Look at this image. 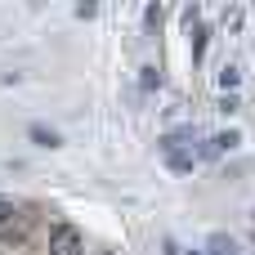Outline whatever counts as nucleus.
<instances>
[{
  "label": "nucleus",
  "mask_w": 255,
  "mask_h": 255,
  "mask_svg": "<svg viewBox=\"0 0 255 255\" xmlns=\"http://www.w3.org/2000/svg\"><path fill=\"white\" fill-rule=\"evenodd\" d=\"M45 255H85L81 229H72V224H54V229H49V242H45Z\"/></svg>",
  "instance_id": "obj_1"
},
{
  "label": "nucleus",
  "mask_w": 255,
  "mask_h": 255,
  "mask_svg": "<svg viewBox=\"0 0 255 255\" xmlns=\"http://www.w3.org/2000/svg\"><path fill=\"white\" fill-rule=\"evenodd\" d=\"M18 233H22V215L9 202H0V242H13Z\"/></svg>",
  "instance_id": "obj_2"
},
{
  "label": "nucleus",
  "mask_w": 255,
  "mask_h": 255,
  "mask_svg": "<svg viewBox=\"0 0 255 255\" xmlns=\"http://www.w3.org/2000/svg\"><path fill=\"white\" fill-rule=\"evenodd\" d=\"M206 255H242V251H238V242L229 233H211L206 238Z\"/></svg>",
  "instance_id": "obj_3"
},
{
  "label": "nucleus",
  "mask_w": 255,
  "mask_h": 255,
  "mask_svg": "<svg viewBox=\"0 0 255 255\" xmlns=\"http://www.w3.org/2000/svg\"><path fill=\"white\" fill-rule=\"evenodd\" d=\"M31 143H36V148H58V134L45 130V126H31Z\"/></svg>",
  "instance_id": "obj_4"
},
{
  "label": "nucleus",
  "mask_w": 255,
  "mask_h": 255,
  "mask_svg": "<svg viewBox=\"0 0 255 255\" xmlns=\"http://www.w3.org/2000/svg\"><path fill=\"white\" fill-rule=\"evenodd\" d=\"M238 81H242V72H238V67H224V72H220V85H224V94H233V90H238Z\"/></svg>",
  "instance_id": "obj_5"
},
{
  "label": "nucleus",
  "mask_w": 255,
  "mask_h": 255,
  "mask_svg": "<svg viewBox=\"0 0 255 255\" xmlns=\"http://www.w3.org/2000/svg\"><path fill=\"white\" fill-rule=\"evenodd\" d=\"M139 85H143V90H157V85H161V72H157V67H143Z\"/></svg>",
  "instance_id": "obj_6"
},
{
  "label": "nucleus",
  "mask_w": 255,
  "mask_h": 255,
  "mask_svg": "<svg viewBox=\"0 0 255 255\" xmlns=\"http://www.w3.org/2000/svg\"><path fill=\"white\" fill-rule=\"evenodd\" d=\"M202 54H206V31H193V58L202 63Z\"/></svg>",
  "instance_id": "obj_7"
},
{
  "label": "nucleus",
  "mask_w": 255,
  "mask_h": 255,
  "mask_svg": "<svg viewBox=\"0 0 255 255\" xmlns=\"http://www.w3.org/2000/svg\"><path fill=\"white\" fill-rule=\"evenodd\" d=\"M188 255H206V251H188Z\"/></svg>",
  "instance_id": "obj_8"
},
{
  "label": "nucleus",
  "mask_w": 255,
  "mask_h": 255,
  "mask_svg": "<svg viewBox=\"0 0 255 255\" xmlns=\"http://www.w3.org/2000/svg\"><path fill=\"white\" fill-rule=\"evenodd\" d=\"M251 242H255V238H251Z\"/></svg>",
  "instance_id": "obj_9"
}]
</instances>
